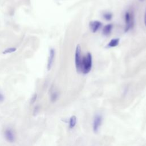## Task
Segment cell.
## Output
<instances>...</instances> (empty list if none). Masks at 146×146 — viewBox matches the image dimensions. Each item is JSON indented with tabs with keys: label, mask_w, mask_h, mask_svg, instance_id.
I'll return each instance as SVG.
<instances>
[{
	"label": "cell",
	"mask_w": 146,
	"mask_h": 146,
	"mask_svg": "<svg viewBox=\"0 0 146 146\" xmlns=\"http://www.w3.org/2000/svg\"><path fill=\"white\" fill-rule=\"evenodd\" d=\"M92 56L90 52H87L86 55L83 57L82 64V72L83 74L89 73L92 68Z\"/></svg>",
	"instance_id": "6da1fadb"
},
{
	"label": "cell",
	"mask_w": 146,
	"mask_h": 146,
	"mask_svg": "<svg viewBox=\"0 0 146 146\" xmlns=\"http://www.w3.org/2000/svg\"><path fill=\"white\" fill-rule=\"evenodd\" d=\"M83 57L82 55L81 47L80 44H78L76 47L75 51V64L76 70L78 73L82 72V64Z\"/></svg>",
	"instance_id": "7a4b0ae2"
},
{
	"label": "cell",
	"mask_w": 146,
	"mask_h": 146,
	"mask_svg": "<svg viewBox=\"0 0 146 146\" xmlns=\"http://www.w3.org/2000/svg\"><path fill=\"white\" fill-rule=\"evenodd\" d=\"M125 21V29L124 31L126 33L132 29L134 26L135 19L134 15L132 13L127 11L124 15Z\"/></svg>",
	"instance_id": "3957f363"
},
{
	"label": "cell",
	"mask_w": 146,
	"mask_h": 146,
	"mask_svg": "<svg viewBox=\"0 0 146 146\" xmlns=\"http://www.w3.org/2000/svg\"><path fill=\"white\" fill-rule=\"evenodd\" d=\"M4 136L5 139L9 143H13L15 140V135L13 130L8 128H6L4 131Z\"/></svg>",
	"instance_id": "277c9868"
},
{
	"label": "cell",
	"mask_w": 146,
	"mask_h": 146,
	"mask_svg": "<svg viewBox=\"0 0 146 146\" xmlns=\"http://www.w3.org/2000/svg\"><path fill=\"white\" fill-rule=\"evenodd\" d=\"M55 56V51L54 48H51L49 50V55L47 60V70L50 71L52 68V66L54 63V59Z\"/></svg>",
	"instance_id": "5b68a950"
},
{
	"label": "cell",
	"mask_w": 146,
	"mask_h": 146,
	"mask_svg": "<svg viewBox=\"0 0 146 146\" xmlns=\"http://www.w3.org/2000/svg\"><path fill=\"white\" fill-rule=\"evenodd\" d=\"M102 116L100 115H96L94 117V121H93V125H92L93 131L95 132H97L98 131V129L102 124Z\"/></svg>",
	"instance_id": "8992f818"
},
{
	"label": "cell",
	"mask_w": 146,
	"mask_h": 146,
	"mask_svg": "<svg viewBox=\"0 0 146 146\" xmlns=\"http://www.w3.org/2000/svg\"><path fill=\"white\" fill-rule=\"evenodd\" d=\"M102 23L99 21H92L89 23V26L92 33H95L102 27Z\"/></svg>",
	"instance_id": "52a82bcc"
},
{
	"label": "cell",
	"mask_w": 146,
	"mask_h": 146,
	"mask_svg": "<svg viewBox=\"0 0 146 146\" xmlns=\"http://www.w3.org/2000/svg\"><path fill=\"white\" fill-rule=\"evenodd\" d=\"M112 27H113V26L111 23L106 25V26H104V27L103 29V31H102L103 34L104 35H108L109 34H110V33L112 31Z\"/></svg>",
	"instance_id": "ba28073f"
},
{
	"label": "cell",
	"mask_w": 146,
	"mask_h": 146,
	"mask_svg": "<svg viewBox=\"0 0 146 146\" xmlns=\"http://www.w3.org/2000/svg\"><path fill=\"white\" fill-rule=\"evenodd\" d=\"M120 42V39L119 38H113L111 39L108 43L107 45V47L108 48H111V47H115L117 46Z\"/></svg>",
	"instance_id": "9c48e42d"
},
{
	"label": "cell",
	"mask_w": 146,
	"mask_h": 146,
	"mask_svg": "<svg viewBox=\"0 0 146 146\" xmlns=\"http://www.w3.org/2000/svg\"><path fill=\"white\" fill-rule=\"evenodd\" d=\"M76 123V117L75 116H72L70 118L69 120V127L70 128H73Z\"/></svg>",
	"instance_id": "30bf717a"
},
{
	"label": "cell",
	"mask_w": 146,
	"mask_h": 146,
	"mask_svg": "<svg viewBox=\"0 0 146 146\" xmlns=\"http://www.w3.org/2000/svg\"><path fill=\"white\" fill-rule=\"evenodd\" d=\"M58 96H59V94L57 91H52L51 94V95H50V100L51 102H55L58 98Z\"/></svg>",
	"instance_id": "8fae6325"
},
{
	"label": "cell",
	"mask_w": 146,
	"mask_h": 146,
	"mask_svg": "<svg viewBox=\"0 0 146 146\" xmlns=\"http://www.w3.org/2000/svg\"><path fill=\"white\" fill-rule=\"evenodd\" d=\"M17 50V48L16 47H8L6 49H5V50H3L2 51V54H11L13 52H14L15 51H16Z\"/></svg>",
	"instance_id": "7c38bea8"
},
{
	"label": "cell",
	"mask_w": 146,
	"mask_h": 146,
	"mask_svg": "<svg viewBox=\"0 0 146 146\" xmlns=\"http://www.w3.org/2000/svg\"><path fill=\"white\" fill-rule=\"evenodd\" d=\"M103 17L106 20L110 21L112 18V14L110 12H106L103 14Z\"/></svg>",
	"instance_id": "4fadbf2b"
},
{
	"label": "cell",
	"mask_w": 146,
	"mask_h": 146,
	"mask_svg": "<svg viewBox=\"0 0 146 146\" xmlns=\"http://www.w3.org/2000/svg\"><path fill=\"white\" fill-rule=\"evenodd\" d=\"M36 99H37V94H35L33 95V96H32V98L31 99V104L34 103L36 100Z\"/></svg>",
	"instance_id": "5bb4252c"
},
{
	"label": "cell",
	"mask_w": 146,
	"mask_h": 146,
	"mask_svg": "<svg viewBox=\"0 0 146 146\" xmlns=\"http://www.w3.org/2000/svg\"><path fill=\"white\" fill-rule=\"evenodd\" d=\"M4 99H5L4 95L0 92V103L3 102V100H4Z\"/></svg>",
	"instance_id": "9a60e30c"
},
{
	"label": "cell",
	"mask_w": 146,
	"mask_h": 146,
	"mask_svg": "<svg viewBox=\"0 0 146 146\" xmlns=\"http://www.w3.org/2000/svg\"><path fill=\"white\" fill-rule=\"evenodd\" d=\"M144 24L145 26L146 27V9H145V14H144Z\"/></svg>",
	"instance_id": "2e32d148"
}]
</instances>
